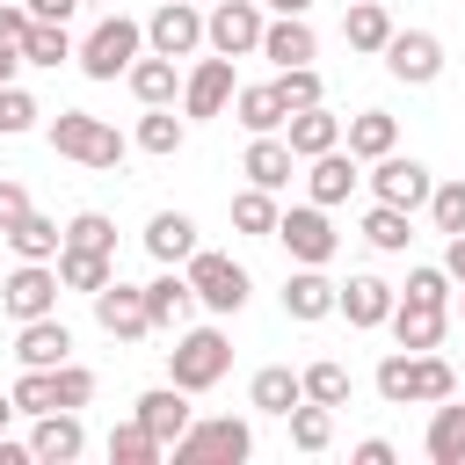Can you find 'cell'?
<instances>
[{
    "mask_svg": "<svg viewBox=\"0 0 465 465\" xmlns=\"http://www.w3.org/2000/svg\"><path fill=\"white\" fill-rule=\"evenodd\" d=\"M371 385H378L385 407H436V400L458 392V371H450L436 349H392V356H378Z\"/></svg>",
    "mask_w": 465,
    "mask_h": 465,
    "instance_id": "1",
    "label": "cell"
},
{
    "mask_svg": "<svg viewBox=\"0 0 465 465\" xmlns=\"http://www.w3.org/2000/svg\"><path fill=\"white\" fill-rule=\"evenodd\" d=\"M44 138H51V153L73 160V167H124V153H131V138H124L109 116H87V109H58V116L44 124Z\"/></svg>",
    "mask_w": 465,
    "mask_h": 465,
    "instance_id": "2",
    "label": "cell"
},
{
    "mask_svg": "<svg viewBox=\"0 0 465 465\" xmlns=\"http://www.w3.org/2000/svg\"><path fill=\"white\" fill-rule=\"evenodd\" d=\"M138 58H145V22L116 15V7H109V15L80 36V51H73V65H80L87 80H124Z\"/></svg>",
    "mask_w": 465,
    "mask_h": 465,
    "instance_id": "3",
    "label": "cell"
},
{
    "mask_svg": "<svg viewBox=\"0 0 465 465\" xmlns=\"http://www.w3.org/2000/svg\"><path fill=\"white\" fill-rule=\"evenodd\" d=\"M225 371H232V334H225V327H182V334H174L167 378H174L182 392H211V385H225Z\"/></svg>",
    "mask_w": 465,
    "mask_h": 465,
    "instance_id": "4",
    "label": "cell"
},
{
    "mask_svg": "<svg viewBox=\"0 0 465 465\" xmlns=\"http://www.w3.org/2000/svg\"><path fill=\"white\" fill-rule=\"evenodd\" d=\"M182 269H189V283H196V305H203V312H218V320H232V312L254 298L247 262H232V254H218V247H196Z\"/></svg>",
    "mask_w": 465,
    "mask_h": 465,
    "instance_id": "5",
    "label": "cell"
},
{
    "mask_svg": "<svg viewBox=\"0 0 465 465\" xmlns=\"http://www.w3.org/2000/svg\"><path fill=\"white\" fill-rule=\"evenodd\" d=\"M167 458L174 465H240V458H254V429L240 414H211V421H189Z\"/></svg>",
    "mask_w": 465,
    "mask_h": 465,
    "instance_id": "6",
    "label": "cell"
},
{
    "mask_svg": "<svg viewBox=\"0 0 465 465\" xmlns=\"http://www.w3.org/2000/svg\"><path fill=\"white\" fill-rule=\"evenodd\" d=\"M262 29H269L262 0H211L203 7V51H218V58H262Z\"/></svg>",
    "mask_w": 465,
    "mask_h": 465,
    "instance_id": "7",
    "label": "cell"
},
{
    "mask_svg": "<svg viewBox=\"0 0 465 465\" xmlns=\"http://www.w3.org/2000/svg\"><path fill=\"white\" fill-rule=\"evenodd\" d=\"M276 240H283V254L291 262H312V269H327L334 254H341V232H334V218H327V203H291L283 218H276Z\"/></svg>",
    "mask_w": 465,
    "mask_h": 465,
    "instance_id": "8",
    "label": "cell"
},
{
    "mask_svg": "<svg viewBox=\"0 0 465 465\" xmlns=\"http://www.w3.org/2000/svg\"><path fill=\"white\" fill-rule=\"evenodd\" d=\"M58 262H15L7 276H0V312L22 327V320H44V312H58Z\"/></svg>",
    "mask_w": 465,
    "mask_h": 465,
    "instance_id": "9",
    "label": "cell"
},
{
    "mask_svg": "<svg viewBox=\"0 0 465 465\" xmlns=\"http://www.w3.org/2000/svg\"><path fill=\"white\" fill-rule=\"evenodd\" d=\"M378 58H385V73L400 87H436L443 80V36L436 29H392V44Z\"/></svg>",
    "mask_w": 465,
    "mask_h": 465,
    "instance_id": "10",
    "label": "cell"
},
{
    "mask_svg": "<svg viewBox=\"0 0 465 465\" xmlns=\"http://www.w3.org/2000/svg\"><path fill=\"white\" fill-rule=\"evenodd\" d=\"M232 94H240V80H232V58H196L189 73H182V116L189 124H211V116H225L232 109Z\"/></svg>",
    "mask_w": 465,
    "mask_h": 465,
    "instance_id": "11",
    "label": "cell"
},
{
    "mask_svg": "<svg viewBox=\"0 0 465 465\" xmlns=\"http://www.w3.org/2000/svg\"><path fill=\"white\" fill-rule=\"evenodd\" d=\"M363 189H371L378 203H400V211H429V189H436V174H429L414 153H385V160H371Z\"/></svg>",
    "mask_w": 465,
    "mask_h": 465,
    "instance_id": "12",
    "label": "cell"
},
{
    "mask_svg": "<svg viewBox=\"0 0 465 465\" xmlns=\"http://www.w3.org/2000/svg\"><path fill=\"white\" fill-rule=\"evenodd\" d=\"M94 327L109 334V341H145L153 334V312H145V283H124V276H109L94 298Z\"/></svg>",
    "mask_w": 465,
    "mask_h": 465,
    "instance_id": "13",
    "label": "cell"
},
{
    "mask_svg": "<svg viewBox=\"0 0 465 465\" xmlns=\"http://www.w3.org/2000/svg\"><path fill=\"white\" fill-rule=\"evenodd\" d=\"M283 320H298V327H312V320H334V305H341V283L327 276V269H312V262H291V276H283Z\"/></svg>",
    "mask_w": 465,
    "mask_h": 465,
    "instance_id": "14",
    "label": "cell"
},
{
    "mask_svg": "<svg viewBox=\"0 0 465 465\" xmlns=\"http://www.w3.org/2000/svg\"><path fill=\"white\" fill-rule=\"evenodd\" d=\"M145 51H160V58H196V51H203V7H196V0H160L153 22H145Z\"/></svg>",
    "mask_w": 465,
    "mask_h": 465,
    "instance_id": "15",
    "label": "cell"
},
{
    "mask_svg": "<svg viewBox=\"0 0 465 465\" xmlns=\"http://www.w3.org/2000/svg\"><path fill=\"white\" fill-rule=\"evenodd\" d=\"M392 305H400V291H392L378 269H356V276L341 283V305H334V312H341L356 334H378V327L392 320Z\"/></svg>",
    "mask_w": 465,
    "mask_h": 465,
    "instance_id": "16",
    "label": "cell"
},
{
    "mask_svg": "<svg viewBox=\"0 0 465 465\" xmlns=\"http://www.w3.org/2000/svg\"><path fill=\"white\" fill-rule=\"evenodd\" d=\"M189 400H196V392H182V385L167 378V385H145V392L131 400V414H138V421H145V429L174 450V443H182V429L196 421V407H189Z\"/></svg>",
    "mask_w": 465,
    "mask_h": 465,
    "instance_id": "17",
    "label": "cell"
},
{
    "mask_svg": "<svg viewBox=\"0 0 465 465\" xmlns=\"http://www.w3.org/2000/svg\"><path fill=\"white\" fill-rule=\"evenodd\" d=\"M298 167H305V160L291 153V138H283V131H262V138H247V153H240V174H247L254 189H276V196L291 189V174H298Z\"/></svg>",
    "mask_w": 465,
    "mask_h": 465,
    "instance_id": "18",
    "label": "cell"
},
{
    "mask_svg": "<svg viewBox=\"0 0 465 465\" xmlns=\"http://www.w3.org/2000/svg\"><path fill=\"white\" fill-rule=\"evenodd\" d=\"M356 182H363V160H356L349 145H334V153L305 160V196H312V203H327V211H341V203L356 196Z\"/></svg>",
    "mask_w": 465,
    "mask_h": 465,
    "instance_id": "19",
    "label": "cell"
},
{
    "mask_svg": "<svg viewBox=\"0 0 465 465\" xmlns=\"http://www.w3.org/2000/svg\"><path fill=\"white\" fill-rule=\"evenodd\" d=\"M145 312H153V334H182V327L196 320V283H189V269H160V276L145 283Z\"/></svg>",
    "mask_w": 465,
    "mask_h": 465,
    "instance_id": "20",
    "label": "cell"
},
{
    "mask_svg": "<svg viewBox=\"0 0 465 465\" xmlns=\"http://www.w3.org/2000/svg\"><path fill=\"white\" fill-rule=\"evenodd\" d=\"M29 450H36V465H73V458L87 450V421H80V407H51V414H36Z\"/></svg>",
    "mask_w": 465,
    "mask_h": 465,
    "instance_id": "21",
    "label": "cell"
},
{
    "mask_svg": "<svg viewBox=\"0 0 465 465\" xmlns=\"http://www.w3.org/2000/svg\"><path fill=\"white\" fill-rule=\"evenodd\" d=\"M15 363H29V371L73 363V327H65L58 312H44V320H22V327H15Z\"/></svg>",
    "mask_w": 465,
    "mask_h": 465,
    "instance_id": "22",
    "label": "cell"
},
{
    "mask_svg": "<svg viewBox=\"0 0 465 465\" xmlns=\"http://www.w3.org/2000/svg\"><path fill=\"white\" fill-rule=\"evenodd\" d=\"M262 58L283 73V65H312L320 58V36H312V22L305 15H269V29H262Z\"/></svg>",
    "mask_w": 465,
    "mask_h": 465,
    "instance_id": "23",
    "label": "cell"
},
{
    "mask_svg": "<svg viewBox=\"0 0 465 465\" xmlns=\"http://www.w3.org/2000/svg\"><path fill=\"white\" fill-rule=\"evenodd\" d=\"M283 138H291V153H298V160H320V153H334V145H341V116H334L327 102H305V109H291Z\"/></svg>",
    "mask_w": 465,
    "mask_h": 465,
    "instance_id": "24",
    "label": "cell"
},
{
    "mask_svg": "<svg viewBox=\"0 0 465 465\" xmlns=\"http://www.w3.org/2000/svg\"><path fill=\"white\" fill-rule=\"evenodd\" d=\"M341 145L371 167V160H385V153H400V116L392 109H356L349 124H341Z\"/></svg>",
    "mask_w": 465,
    "mask_h": 465,
    "instance_id": "25",
    "label": "cell"
},
{
    "mask_svg": "<svg viewBox=\"0 0 465 465\" xmlns=\"http://www.w3.org/2000/svg\"><path fill=\"white\" fill-rule=\"evenodd\" d=\"M145 254H153L160 269H182V262L196 254V218H189V211H153V218H145Z\"/></svg>",
    "mask_w": 465,
    "mask_h": 465,
    "instance_id": "26",
    "label": "cell"
},
{
    "mask_svg": "<svg viewBox=\"0 0 465 465\" xmlns=\"http://www.w3.org/2000/svg\"><path fill=\"white\" fill-rule=\"evenodd\" d=\"M385 327H392L400 349H443V334H450V305H414V298H400Z\"/></svg>",
    "mask_w": 465,
    "mask_h": 465,
    "instance_id": "27",
    "label": "cell"
},
{
    "mask_svg": "<svg viewBox=\"0 0 465 465\" xmlns=\"http://www.w3.org/2000/svg\"><path fill=\"white\" fill-rule=\"evenodd\" d=\"M421 450H429V465H465V400H458V392L429 407V429H421Z\"/></svg>",
    "mask_w": 465,
    "mask_h": 465,
    "instance_id": "28",
    "label": "cell"
},
{
    "mask_svg": "<svg viewBox=\"0 0 465 465\" xmlns=\"http://www.w3.org/2000/svg\"><path fill=\"white\" fill-rule=\"evenodd\" d=\"M124 87L138 94V109H167V102L182 94V58H160V51H145V58L124 73Z\"/></svg>",
    "mask_w": 465,
    "mask_h": 465,
    "instance_id": "29",
    "label": "cell"
},
{
    "mask_svg": "<svg viewBox=\"0 0 465 465\" xmlns=\"http://www.w3.org/2000/svg\"><path fill=\"white\" fill-rule=\"evenodd\" d=\"M232 116H240V131H247V138H262V131H283V124H291V102H283V87H276V80H254V87H240V94H232Z\"/></svg>",
    "mask_w": 465,
    "mask_h": 465,
    "instance_id": "30",
    "label": "cell"
},
{
    "mask_svg": "<svg viewBox=\"0 0 465 465\" xmlns=\"http://www.w3.org/2000/svg\"><path fill=\"white\" fill-rule=\"evenodd\" d=\"M392 7L385 0H349V15H341V36H349V51H363V58H378L385 44H392Z\"/></svg>",
    "mask_w": 465,
    "mask_h": 465,
    "instance_id": "31",
    "label": "cell"
},
{
    "mask_svg": "<svg viewBox=\"0 0 465 465\" xmlns=\"http://www.w3.org/2000/svg\"><path fill=\"white\" fill-rule=\"evenodd\" d=\"M298 400H305V378H298L291 363H262V371L247 378V407H254V414H291Z\"/></svg>",
    "mask_w": 465,
    "mask_h": 465,
    "instance_id": "32",
    "label": "cell"
},
{
    "mask_svg": "<svg viewBox=\"0 0 465 465\" xmlns=\"http://www.w3.org/2000/svg\"><path fill=\"white\" fill-rule=\"evenodd\" d=\"M131 145L153 153V160H174V153L189 145V116H174V102H167V109H145L138 131H131Z\"/></svg>",
    "mask_w": 465,
    "mask_h": 465,
    "instance_id": "33",
    "label": "cell"
},
{
    "mask_svg": "<svg viewBox=\"0 0 465 465\" xmlns=\"http://www.w3.org/2000/svg\"><path fill=\"white\" fill-rule=\"evenodd\" d=\"M407 225H414V211L371 196V211H363V247H371V254H407V240H414Z\"/></svg>",
    "mask_w": 465,
    "mask_h": 465,
    "instance_id": "34",
    "label": "cell"
},
{
    "mask_svg": "<svg viewBox=\"0 0 465 465\" xmlns=\"http://www.w3.org/2000/svg\"><path fill=\"white\" fill-rule=\"evenodd\" d=\"M7 247H15V262H58V247H65V225L58 218H44V211H29L15 232H0Z\"/></svg>",
    "mask_w": 465,
    "mask_h": 465,
    "instance_id": "35",
    "label": "cell"
},
{
    "mask_svg": "<svg viewBox=\"0 0 465 465\" xmlns=\"http://www.w3.org/2000/svg\"><path fill=\"white\" fill-rule=\"evenodd\" d=\"M109 276H116V254H102V247H58V283L65 291H87L94 298Z\"/></svg>",
    "mask_w": 465,
    "mask_h": 465,
    "instance_id": "36",
    "label": "cell"
},
{
    "mask_svg": "<svg viewBox=\"0 0 465 465\" xmlns=\"http://www.w3.org/2000/svg\"><path fill=\"white\" fill-rule=\"evenodd\" d=\"M73 36H65V22H29L22 29V65H44V73H58V65H73Z\"/></svg>",
    "mask_w": 465,
    "mask_h": 465,
    "instance_id": "37",
    "label": "cell"
},
{
    "mask_svg": "<svg viewBox=\"0 0 465 465\" xmlns=\"http://www.w3.org/2000/svg\"><path fill=\"white\" fill-rule=\"evenodd\" d=\"M276 218H283V203H276V189H240L232 196V232H247V240H276Z\"/></svg>",
    "mask_w": 465,
    "mask_h": 465,
    "instance_id": "38",
    "label": "cell"
},
{
    "mask_svg": "<svg viewBox=\"0 0 465 465\" xmlns=\"http://www.w3.org/2000/svg\"><path fill=\"white\" fill-rule=\"evenodd\" d=\"M102 450H109V465H160V458H167V443H160V436H153L138 414H131V421H116Z\"/></svg>",
    "mask_w": 465,
    "mask_h": 465,
    "instance_id": "39",
    "label": "cell"
},
{
    "mask_svg": "<svg viewBox=\"0 0 465 465\" xmlns=\"http://www.w3.org/2000/svg\"><path fill=\"white\" fill-rule=\"evenodd\" d=\"M283 421H291V443H298L305 458H320V450L334 443V407H320V400H298Z\"/></svg>",
    "mask_w": 465,
    "mask_h": 465,
    "instance_id": "40",
    "label": "cell"
},
{
    "mask_svg": "<svg viewBox=\"0 0 465 465\" xmlns=\"http://www.w3.org/2000/svg\"><path fill=\"white\" fill-rule=\"evenodd\" d=\"M298 378H305V400H320V407H349V392H356V378H349V363H334V356H320V363H305Z\"/></svg>",
    "mask_w": 465,
    "mask_h": 465,
    "instance_id": "41",
    "label": "cell"
},
{
    "mask_svg": "<svg viewBox=\"0 0 465 465\" xmlns=\"http://www.w3.org/2000/svg\"><path fill=\"white\" fill-rule=\"evenodd\" d=\"M7 392H15V407H22L29 421L51 414V407H65V392H58V363H51V371H29V363H22V378H15Z\"/></svg>",
    "mask_w": 465,
    "mask_h": 465,
    "instance_id": "42",
    "label": "cell"
},
{
    "mask_svg": "<svg viewBox=\"0 0 465 465\" xmlns=\"http://www.w3.org/2000/svg\"><path fill=\"white\" fill-rule=\"evenodd\" d=\"M400 298H414V305H450V298H458V283H450V269H443V262H414V269H407V283H400Z\"/></svg>",
    "mask_w": 465,
    "mask_h": 465,
    "instance_id": "43",
    "label": "cell"
},
{
    "mask_svg": "<svg viewBox=\"0 0 465 465\" xmlns=\"http://www.w3.org/2000/svg\"><path fill=\"white\" fill-rule=\"evenodd\" d=\"M65 247H102V254H116V218H109V211H73V218H65Z\"/></svg>",
    "mask_w": 465,
    "mask_h": 465,
    "instance_id": "44",
    "label": "cell"
},
{
    "mask_svg": "<svg viewBox=\"0 0 465 465\" xmlns=\"http://www.w3.org/2000/svg\"><path fill=\"white\" fill-rule=\"evenodd\" d=\"M44 124V102L29 94V87H0V138H22V131H36Z\"/></svg>",
    "mask_w": 465,
    "mask_h": 465,
    "instance_id": "45",
    "label": "cell"
},
{
    "mask_svg": "<svg viewBox=\"0 0 465 465\" xmlns=\"http://www.w3.org/2000/svg\"><path fill=\"white\" fill-rule=\"evenodd\" d=\"M429 225L450 240V232H465V182H436L429 189Z\"/></svg>",
    "mask_w": 465,
    "mask_h": 465,
    "instance_id": "46",
    "label": "cell"
},
{
    "mask_svg": "<svg viewBox=\"0 0 465 465\" xmlns=\"http://www.w3.org/2000/svg\"><path fill=\"white\" fill-rule=\"evenodd\" d=\"M276 87H283V102H291V109H305V102H327V80H320V65H283V73H276Z\"/></svg>",
    "mask_w": 465,
    "mask_h": 465,
    "instance_id": "47",
    "label": "cell"
},
{
    "mask_svg": "<svg viewBox=\"0 0 465 465\" xmlns=\"http://www.w3.org/2000/svg\"><path fill=\"white\" fill-rule=\"evenodd\" d=\"M29 211H36V203H29V189H22L15 174H0V232H15Z\"/></svg>",
    "mask_w": 465,
    "mask_h": 465,
    "instance_id": "48",
    "label": "cell"
},
{
    "mask_svg": "<svg viewBox=\"0 0 465 465\" xmlns=\"http://www.w3.org/2000/svg\"><path fill=\"white\" fill-rule=\"evenodd\" d=\"M22 7H29L36 22H73V15L87 7V0H22Z\"/></svg>",
    "mask_w": 465,
    "mask_h": 465,
    "instance_id": "49",
    "label": "cell"
},
{
    "mask_svg": "<svg viewBox=\"0 0 465 465\" xmlns=\"http://www.w3.org/2000/svg\"><path fill=\"white\" fill-rule=\"evenodd\" d=\"M349 458H356V465H392V458H400V450H392V443H385V436H363V443H356V450H349Z\"/></svg>",
    "mask_w": 465,
    "mask_h": 465,
    "instance_id": "50",
    "label": "cell"
},
{
    "mask_svg": "<svg viewBox=\"0 0 465 465\" xmlns=\"http://www.w3.org/2000/svg\"><path fill=\"white\" fill-rule=\"evenodd\" d=\"M443 269H450V283H465V232L443 240Z\"/></svg>",
    "mask_w": 465,
    "mask_h": 465,
    "instance_id": "51",
    "label": "cell"
},
{
    "mask_svg": "<svg viewBox=\"0 0 465 465\" xmlns=\"http://www.w3.org/2000/svg\"><path fill=\"white\" fill-rule=\"evenodd\" d=\"M15 73H22V44L0 36V87H15Z\"/></svg>",
    "mask_w": 465,
    "mask_h": 465,
    "instance_id": "52",
    "label": "cell"
},
{
    "mask_svg": "<svg viewBox=\"0 0 465 465\" xmlns=\"http://www.w3.org/2000/svg\"><path fill=\"white\" fill-rule=\"evenodd\" d=\"M29 458H36L29 443H7V436H0V465H29Z\"/></svg>",
    "mask_w": 465,
    "mask_h": 465,
    "instance_id": "53",
    "label": "cell"
},
{
    "mask_svg": "<svg viewBox=\"0 0 465 465\" xmlns=\"http://www.w3.org/2000/svg\"><path fill=\"white\" fill-rule=\"evenodd\" d=\"M269 15H312V0H262Z\"/></svg>",
    "mask_w": 465,
    "mask_h": 465,
    "instance_id": "54",
    "label": "cell"
},
{
    "mask_svg": "<svg viewBox=\"0 0 465 465\" xmlns=\"http://www.w3.org/2000/svg\"><path fill=\"white\" fill-rule=\"evenodd\" d=\"M22 407H15V392H0V436H7V421H15Z\"/></svg>",
    "mask_w": 465,
    "mask_h": 465,
    "instance_id": "55",
    "label": "cell"
},
{
    "mask_svg": "<svg viewBox=\"0 0 465 465\" xmlns=\"http://www.w3.org/2000/svg\"><path fill=\"white\" fill-rule=\"evenodd\" d=\"M450 320H465V283H458V298H450Z\"/></svg>",
    "mask_w": 465,
    "mask_h": 465,
    "instance_id": "56",
    "label": "cell"
},
{
    "mask_svg": "<svg viewBox=\"0 0 465 465\" xmlns=\"http://www.w3.org/2000/svg\"><path fill=\"white\" fill-rule=\"evenodd\" d=\"M87 7H109V0H87Z\"/></svg>",
    "mask_w": 465,
    "mask_h": 465,
    "instance_id": "57",
    "label": "cell"
},
{
    "mask_svg": "<svg viewBox=\"0 0 465 465\" xmlns=\"http://www.w3.org/2000/svg\"><path fill=\"white\" fill-rule=\"evenodd\" d=\"M196 7H203V0H196Z\"/></svg>",
    "mask_w": 465,
    "mask_h": 465,
    "instance_id": "58",
    "label": "cell"
}]
</instances>
